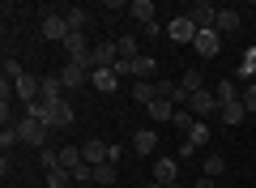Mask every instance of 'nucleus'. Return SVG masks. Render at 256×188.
<instances>
[{"instance_id":"f257e3e1","label":"nucleus","mask_w":256,"mask_h":188,"mask_svg":"<svg viewBox=\"0 0 256 188\" xmlns=\"http://www.w3.org/2000/svg\"><path fill=\"white\" fill-rule=\"evenodd\" d=\"M18 137H22L26 145H38V150H43V145H47V124H43V120L22 116V120H18Z\"/></svg>"},{"instance_id":"f03ea898","label":"nucleus","mask_w":256,"mask_h":188,"mask_svg":"<svg viewBox=\"0 0 256 188\" xmlns=\"http://www.w3.org/2000/svg\"><path fill=\"white\" fill-rule=\"evenodd\" d=\"M166 39H171V43H180V47H184V43H188V47L196 43V26H192V18H188V13H180V18H175L171 26H166Z\"/></svg>"},{"instance_id":"7ed1b4c3","label":"nucleus","mask_w":256,"mask_h":188,"mask_svg":"<svg viewBox=\"0 0 256 188\" xmlns=\"http://www.w3.org/2000/svg\"><path fill=\"white\" fill-rule=\"evenodd\" d=\"M188 111L196 120H205V116H214V111H222V103H218L214 90H201V94H192V99H188Z\"/></svg>"},{"instance_id":"20e7f679","label":"nucleus","mask_w":256,"mask_h":188,"mask_svg":"<svg viewBox=\"0 0 256 188\" xmlns=\"http://www.w3.org/2000/svg\"><path fill=\"white\" fill-rule=\"evenodd\" d=\"M192 52L201 56V60H214V56L222 52V35H218V30H196V43H192Z\"/></svg>"},{"instance_id":"39448f33","label":"nucleus","mask_w":256,"mask_h":188,"mask_svg":"<svg viewBox=\"0 0 256 188\" xmlns=\"http://www.w3.org/2000/svg\"><path fill=\"white\" fill-rule=\"evenodd\" d=\"M68 35H73V30H68V18H64V13H43V39L64 43Z\"/></svg>"},{"instance_id":"423d86ee","label":"nucleus","mask_w":256,"mask_h":188,"mask_svg":"<svg viewBox=\"0 0 256 188\" xmlns=\"http://www.w3.org/2000/svg\"><path fill=\"white\" fill-rule=\"evenodd\" d=\"M180 158H154V171H150V179L154 184H162V188H171V184H180Z\"/></svg>"},{"instance_id":"0eeeda50","label":"nucleus","mask_w":256,"mask_h":188,"mask_svg":"<svg viewBox=\"0 0 256 188\" xmlns=\"http://www.w3.org/2000/svg\"><path fill=\"white\" fill-rule=\"evenodd\" d=\"M188 18H192L196 30H214V26H218V9H214L210 0H196V5L188 9Z\"/></svg>"},{"instance_id":"6e6552de","label":"nucleus","mask_w":256,"mask_h":188,"mask_svg":"<svg viewBox=\"0 0 256 188\" xmlns=\"http://www.w3.org/2000/svg\"><path fill=\"white\" fill-rule=\"evenodd\" d=\"M64 52H68V60H73V64H86V69H90V52H94V47L86 43V35H77V30H73V35L64 39Z\"/></svg>"},{"instance_id":"1a4fd4ad","label":"nucleus","mask_w":256,"mask_h":188,"mask_svg":"<svg viewBox=\"0 0 256 188\" xmlns=\"http://www.w3.org/2000/svg\"><path fill=\"white\" fill-rule=\"evenodd\" d=\"M116 60H120V43H94L90 69H116Z\"/></svg>"},{"instance_id":"9d476101","label":"nucleus","mask_w":256,"mask_h":188,"mask_svg":"<svg viewBox=\"0 0 256 188\" xmlns=\"http://www.w3.org/2000/svg\"><path fill=\"white\" fill-rule=\"evenodd\" d=\"M60 81H64V90H82V86H90V69L68 60V64L60 69Z\"/></svg>"},{"instance_id":"9b49d317","label":"nucleus","mask_w":256,"mask_h":188,"mask_svg":"<svg viewBox=\"0 0 256 188\" xmlns=\"http://www.w3.org/2000/svg\"><path fill=\"white\" fill-rule=\"evenodd\" d=\"M13 86H18V99L22 103H38V99H43V77H30V73H26V77L13 81Z\"/></svg>"},{"instance_id":"f8f14e48","label":"nucleus","mask_w":256,"mask_h":188,"mask_svg":"<svg viewBox=\"0 0 256 188\" xmlns=\"http://www.w3.org/2000/svg\"><path fill=\"white\" fill-rule=\"evenodd\" d=\"M90 86L98 90V94H116V86H120V77L111 69H90Z\"/></svg>"},{"instance_id":"ddd939ff","label":"nucleus","mask_w":256,"mask_h":188,"mask_svg":"<svg viewBox=\"0 0 256 188\" xmlns=\"http://www.w3.org/2000/svg\"><path fill=\"white\" fill-rule=\"evenodd\" d=\"M132 150H137L141 158H146V154H154V150H158V133H154V128H141V133L132 137Z\"/></svg>"},{"instance_id":"4468645a","label":"nucleus","mask_w":256,"mask_h":188,"mask_svg":"<svg viewBox=\"0 0 256 188\" xmlns=\"http://www.w3.org/2000/svg\"><path fill=\"white\" fill-rule=\"evenodd\" d=\"M239 26H244V18H239L235 9H218V26H214L218 35H235Z\"/></svg>"},{"instance_id":"2eb2a0df","label":"nucleus","mask_w":256,"mask_h":188,"mask_svg":"<svg viewBox=\"0 0 256 188\" xmlns=\"http://www.w3.org/2000/svg\"><path fill=\"white\" fill-rule=\"evenodd\" d=\"M146 111H150V120H154V124H162V120H175V111H180V107H175V103H166V99H154Z\"/></svg>"},{"instance_id":"dca6fc26","label":"nucleus","mask_w":256,"mask_h":188,"mask_svg":"<svg viewBox=\"0 0 256 188\" xmlns=\"http://www.w3.org/2000/svg\"><path fill=\"white\" fill-rule=\"evenodd\" d=\"M180 86H184L188 99H192V94H201V90H205V73H201V69H188V73L180 77Z\"/></svg>"},{"instance_id":"f3484780","label":"nucleus","mask_w":256,"mask_h":188,"mask_svg":"<svg viewBox=\"0 0 256 188\" xmlns=\"http://www.w3.org/2000/svg\"><path fill=\"white\" fill-rule=\"evenodd\" d=\"M154 69H158V60H154L150 52L132 60V77H137V81H150V77H154Z\"/></svg>"},{"instance_id":"a211bd4d","label":"nucleus","mask_w":256,"mask_h":188,"mask_svg":"<svg viewBox=\"0 0 256 188\" xmlns=\"http://www.w3.org/2000/svg\"><path fill=\"white\" fill-rule=\"evenodd\" d=\"M82 158L90 162V167H98V162H107V141H86V145H82Z\"/></svg>"},{"instance_id":"6ab92c4d","label":"nucleus","mask_w":256,"mask_h":188,"mask_svg":"<svg viewBox=\"0 0 256 188\" xmlns=\"http://www.w3.org/2000/svg\"><path fill=\"white\" fill-rule=\"evenodd\" d=\"M82 162H86V158H82V145H64V150H60V167L68 171V175H73Z\"/></svg>"},{"instance_id":"aec40b11","label":"nucleus","mask_w":256,"mask_h":188,"mask_svg":"<svg viewBox=\"0 0 256 188\" xmlns=\"http://www.w3.org/2000/svg\"><path fill=\"white\" fill-rule=\"evenodd\" d=\"M132 99L150 107V103L158 99V81H132Z\"/></svg>"},{"instance_id":"412c9836","label":"nucleus","mask_w":256,"mask_h":188,"mask_svg":"<svg viewBox=\"0 0 256 188\" xmlns=\"http://www.w3.org/2000/svg\"><path fill=\"white\" fill-rule=\"evenodd\" d=\"M43 99H47V103L64 99V81H60V73H47V77H43Z\"/></svg>"},{"instance_id":"4be33fe9","label":"nucleus","mask_w":256,"mask_h":188,"mask_svg":"<svg viewBox=\"0 0 256 188\" xmlns=\"http://www.w3.org/2000/svg\"><path fill=\"white\" fill-rule=\"evenodd\" d=\"M43 184L47 188H73V175L64 167H52V171H43Z\"/></svg>"},{"instance_id":"5701e85b","label":"nucleus","mask_w":256,"mask_h":188,"mask_svg":"<svg viewBox=\"0 0 256 188\" xmlns=\"http://www.w3.org/2000/svg\"><path fill=\"white\" fill-rule=\"evenodd\" d=\"M184 141H188L192 150H196V145H210V124H205V120H196V124L188 128V137H184Z\"/></svg>"},{"instance_id":"b1692460","label":"nucleus","mask_w":256,"mask_h":188,"mask_svg":"<svg viewBox=\"0 0 256 188\" xmlns=\"http://www.w3.org/2000/svg\"><path fill=\"white\" fill-rule=\"evenodd\" d=\"M239 90H244V86H239V81H218V90H214V94H218V103H222V107H226V103H235L239 99Z\"/></svg>"},{"instance_id":"393cba45","label":"nucleus","mask_w":256,"mask_h":188,"mask_svg":"<svg viewBox=\"0 0 256 188\" xmlns=\"http://www.w3.org/2000/svg\"><path fill=\"white\" fill-rule=\"evenodd\" d=\"M218 116H222V124H244V116H248V107H244V103H226V107H222L218 111Z\"/></svg>"},{"instance_id":"a878e982","label":"nucleus","mask_w":256,"mask_h":188,"mask_svg":"<svg viewBox=\"0 0 256 188\" xmlns=\"http://www.w3.org/2000/svg\"><path fill=\"white\" fill-rule=\"evenodd\" d=\"M128 13H132L137 22H146V26H150V22H154V0H132V5H128Z\"/></svg>"},{"instance_id":"bb28decb","label":"nucleus","mask_w":256,"mask_h":188,"mask_svg":"<svg viewBox=\"0 0 256 188\" xmlns=\"http://www.w3.org/2000/svg\"><path fill=\"white\" fill-rule=\"evenodd\" d=\"M116 43H120V60H137V56H141V43L132 35H120Z\"/></svg>"},{"instance_id":"cd10ccee","label":"nucleus","mask_w":256,"mask_h":188,"mask_svg":"<svg viewBox=\"0 0 256 188\" xmlns=\"http://www.w3.org/2000/svg\"><path fill=\"white\" fill-rule=\"evenodd\" d=\"M64 18H68V30H77V35H82L86 22H90V13H86V9H64Z\"/></svg>"},{"instance_id":"c85d7f7f","label":"nucleus","mask_w":256,"mask_h":188,"mask_svg":"<svg viewBox=\"0 0 256 188\" xmlns=\"http://www.w3.org/2000/svg\"><path fill=\"white\" fill-rule=\"evenodd\" d=\"M94 184H116V162H98L94 167Z\"/></svg>"},{"instance_id":"c756f323","label":"nucleus","mask_w":256,"mask_h":188,"mask_svg":"<svg viewBox=\"0 0 256 188\" xmlns=\"http://www.w3.org/2000/svg\"><path fill=\"white\" fill-rule=\"evenodd\" d=\"M171 124H175V128H180V133H184V137H188V128H192V124H196V116H192V111H188V107H180V111H175V120H171Z\"/></svg>"},{"instance_id":"7c9ffc66","label":"nucleus","mask_w":256,"mask_h":188,"mask_svg":"<svg viewBox=\"0 0 256 188\" xmlns=\"http://www.w3.org/2000/svg\"><path fill=\"white\" fill-rule=\"evenodd\" d=\"M222 171H226V158H222V154H210V158H205V175H210V179H218Z\"/></svg>"},{"instance_id":"2f4dec72","label":"nucleus","mask_w":256,"mask_h":188,"mask_svg":"<svg viewBox=\"0 0 256 188\" xmlns=\"http://www.w3.org/2000/svg\"><path fill=\"white\" fill-rule=\"evenodd\" d=\"M9 77H13V81H22V77H26V69H22L13 56H4V81H9Z\"/></svg>"},{"instance_id":"473e14b6","label":"nucleus","mask_w":256,"mask_h":188,"mask_svg":"<svg viewBox=\"0 0 256 188\" xmlns=\"http://www.w3.org/2000/svg\"><path fill=\"white\" fill-rule=\"evenodd\" d=\"M239 103H244L248 111H256V81H248V86L239 90Z\"/></svg>"},{"instance_id":"72a5a7b5","label":"nucleus","mask_w":256,"mask_h":188,"mask_svg":"<svg viewBox=\"0 0 256 188\" xmlns=\"http://www.w3.org/2000/svg\"><path fill=\"white\" fill-rule=\"evenodd\" d=\"M22 137H18V124H9L4 133H0V145H4V154H9V145H18Z\"/></svg>"},{"instance_id":"f704fd0d","label":"nucleus","mask_w":256,"mask_h":188,"mask_svg":"<svg viewBox=\"0 0 256 188\" xmlns=\"http://www.w3.org/2000/svg\"><path fill=\"white\" fill-rule=\"evenodd\" d=\"M192 188H214V179L205 175V179H196V184H192Z\"/></svg>"},{"instance_id":"c9c22d12","label":"nucleus","mask_w":256,"mask_h":188,"mask_svg":"<svg viewBox=\"0 0 256 188\" xmlns=\"http://www.w3.org/2000/svg\"><path fill=\"white\" fill-rule=\"evenodd\" d=\"M146 188H162V184H154V179H150V184H146Z\"/></svg>"},{"instance_id":"e433bc0d","label":"nucleus","mask_w":256,"mask_h":188,"mask_svg":"<svg viewBox=\"0 0 256 188\" xmlns=\"http://www.w3.org/2000/svg\"><path fill=\"white\" fill-rule=\"evenodd\" d=\"M171 188H184V184H171Z\"/></svg>"},{"instance_id":"4c0bfd02","label":"nucleus","mask_w":256,"mask_h":188,"mask_svg":"<svg viewBox=\"0 0 256 188\" xmlns=\"http://www.w3.org/2000/svg\"><path fill=\"white\" fill-rule=\"evenodd\" d=\"M73 188H77V184H73Z\"/></svg>"}]
</instances>
